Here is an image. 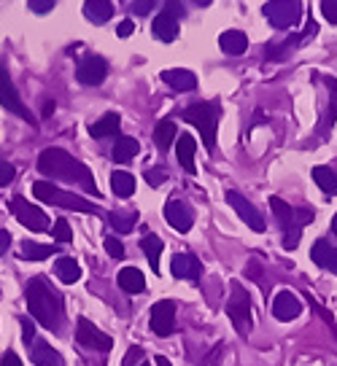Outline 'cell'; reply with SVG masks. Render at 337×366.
I'll return each mask as SVG.
<instances>
[{
  "instance_id": "cell-1",
  "label": "cell",
  "mask_w": 337,
  "mask_h": 366,
  "mask_svg": "<svg viewBox=\"0 0 337 366\" xmlns=\"http://www.w3.org/2000/svg\"><path fill=\"white\" fill-rule=\"evenodd\" d=\"M38 170L49 175V178H60V181H71V183H81L84 191H90L94 197H100L97 186H94V178L87 165H81L78 159H73L68 151L62 149H47L38 156Z\"/></svg>"
},
{
  "instance_id": "cell-2",
  "label": "cell",
  "mask_w": 337,
  "mask_h": 366,
  "mask_svg": "<svg viewBox=\"0 0 337 366\" xmlns=\"http://www.w3.org/2000/svg\"><path fill=\"white\" fill-rule=\"evenodd\" d=\"M27 307H30V315L44 329H57L60 326V315H62V305L60 296L51 291V286L47 283V277H32L27 283Z\"/></svg>"
},
{
  "instance_id": "cell-3",
  "label": "cell",
  "mask_w": 337,
  "mask_h": 366,
  "mask_svg": "<svg viewBox=\"0 0 337 366\" xmlns=\"http://www.w3.org/2000/svg\"><path fill=\"white\" fill-rule=\"evenodd\" d=\"M32 194L41 199V202H49V205H57V208H65V210H78V213H97L92 202H87L84 197H78L73 191H62L57 186H51L49 181H35L32 183Z\"/></svg>"
},
{
  "instance_id": "cell-4",
  "label": "cell",
  "mask_w": 337,
  "mask_h": 366,
  "mask_svg": "<svg viewBox=\"0 0 337 366\" xmlns=\"http://www.w3.org/2000/svg\"><path fill=\"white\" fill-rule=\"evenodd\" d=\"M184 119L189 124H195L202 135V146L208 151L216 149V127H219V108L211 103H195L184 111Z\"/></svg>"
},
{
  "instance_id": "cell-5",
  "label": "cell",
  "mask_w": 337,
  "mask_h": 366,
  "mask_svg": "<svg viewBox=\"0 0 337 366\" xmlns=\"http://www.w3.org/2000/svg\"><path fill=\"white\" fill-rule=\"evenodd\" d=\"M227 315L235 323L238 334L243 336L251 334V326H254V318H251V296H248V291L238 280L232 283V294L230 299H227Z\"/></svg>"
},
{
  "instance_id": "cell-6",
  "label": "cell",
  "mask_w": 337,
  "mask_h": 366,
  "mask_svg": "<svg viewBox=\"0 0 337 366\" xmlns=\"http://www.w3.org/2000/svg\"><path fill=\"white\" fill-rule=\"evenodd\" d=\"M264 16L276 30H291L300 16H302V3L300 0H270L264 6Z\"/></svg>"
},
{
  "instance_id": "cell-7",
  "label": "cell",
  "mask_w": 337,
  "mask_h": 366,
  "mask_svg": "<svg viewBox=\"0 0 337 366\" xmlns=\"http://www.w3.org/2000/svg\"><path fill=\"white\" fill-rule=\"evenodd\" d=\"M0 106L6 108L8 113H16V116L25 119V122H32L30 108L25 106V100L19 97V89L14 87V81H11L6 68H0Z\"/></svg>"
},
{
  "instance_id": "cell-8",
  "label": "cell",
  "mask_w": 337,
  "mask_h": 366,
  "mask_svg": "<svg viewBox=\"0 0 337 366\" xmlns=\"http://www.w3.org/2000/svg\"><path fill=\"white\" fill-rule=\"evenodd\" d=\"M11 213L16 215V221L22 224L25 229H30V232H47L49 229V218L47 213L41 210V208H35V205H30L25 197H14L11 199Z\"/></svg>"
},
{
  "instance_id": "cell-9",
  "label": "cell",
  "mask_w": 337,
  "mask_h": 366,
  "mask_svg": "<svg viewBox=\"0 0 337 366\" xmlns=\"http://www.w3.org/2000/svg\"><path fill=\"white\" fill-rule=\"evenodd\" d=\"M152 332L157 336H170L176 332V302L162 299L152 307Z\"/></svg>"
},
{
  "instance_id": "cell-10",
  "label": "cell",
  "mask_w": 337,
  "mask_h": 366,
  "mask_svg": "<svg viewBox=\"0 0 337 366\" xmlns=\"http://www.w3.org/2000/svg\"><path fill=\"white\" fill-rule=\"evenodd\" d=\"M106 73H108L106 60H103V57H94V54L84 57L76 68V78L84 87H100V84L106 81Z\"/></svg>"
},
{
  "instance_id": "cell-11",
  "label": "cell",
  "mask_w": 337,
  "mask_h": 366,
  "mask_svg": "<svg viewBox=\"0 0 337 366\" xmlns=\"http://www.w3.org/2000/svg\"><path fill=\"white\" fill-rule=\"evenodd\" d=\"M76 339L78 345H84V348H97V351H111L114 348V339L103 334L100 329H94L87 318L76 320Z\"/></svg>"
},
{
  "instance_id": "cell-12",
  "label": "cell",
  "mask_w": 337,
  "mask_h": 366,
  "mask_svg": "<svg viewBox=\"0 0 337 366\" xmlns=\"http://www.w3.org/2000/svg\"><path fill=\"white\" fill-rule=\"evenodd\" d=\"M227 202H230L232 208H235V213L243 218L248 227L254 229V232H264V218L262 213L243 197V194H238V191H227Z\"/></svg>"
},
{
  "instance_id": "cell-13",
  "label": "cell",
  "mask_w": 337,
  "mask_h": 366,
  "mask_svg": "<svg viewBox=\"0 0 337 366\" xmlns=\"http://www.w3.org/2000/svg\"><path fill=\"white\" fill-rule=\"evenodd\" d=\"M165 218H168V224L176 232H189L192 224H195V213H192V208L181 202V199H170L168 205H165Z\"/></svg>"
},
{
  "instance_id": "cell-14",
  "label": "cell",
  "mask_w": 337,
  "mask_h": 366,
  "mask_svg": "<svg viewBox=\"0 0 337 366\" xmlns=\"http://www.w3.org/2000/svg\"><path fill=\"white\" fill-rule=\"evenodd\" d=\"M300 313H302L300 296L291 294V291H281L276 296V302H273V315H276L278 320H294V318H300Z\"/></svg>"
},
{
  "instance_id": "cell-15",
  "label": "cell",
  "mask_w": 337,
  "mask_h": 366,
  "mask_svg": "<svg viewBox=\"0 0 337 366\" xmlns=\"http://www.w3.org/2000/svg\"><path fill=\"white\" fill-rule=\"evenodd\" d=\"M162 81L168 84L170 89H176V92L197 89V76H195L192 70H181V68H170V70H162Z\"/></svg>"
},
{
  "instance_id": "cell-16",
  "label": "cell",
  "mask_w": 337,
  "mask_h": 366,
  "mask_svg": "<svg viewBox=\"0 0 337 366\" xmlns=\"http://www.w3.org/2000/svg\"><path fill=\"white\" fill-rule=\"evenodd\" d=\"M170 272L173 277H186V280H197L200 277V261L192 253H176L170 261Z\"/></svg>"
},
{
  "instance_id": "cell-17",
  "label": "cell",
  "mask_w": 337,
  "mask_h": 366,
  "mask_svg": "<svg viewBox=\"0 0 337 366\" xmlns=\"http://www.w3.org/2000/svg\"><path fill=\"white\" fill-rule=\"evenodd\" d=\"M152 32L157 41H162V44H173L176 41V35H178V19H173L170 14H162L154 16L152 22Z\"/></svg>"
},
{
  "instance_id": "cell-18",
  "label": "cell",
  "mask_w": 337,
  "mask_h": 366,
  "mask_svg": "<svg viewBox=\"0 0 337 366\" xmlns=\"http://www.w3.org/2000/svg\"><path fill=\"white\" fill-rule=\"evenodd\" d=\"M195 151H197V143H195V137L192 135H181L178 137V146H176V156H178V165L189 172V175H195L197 168H195Z\"/></svg>"
},
{
  "instance_id": "cell-19",
  "label": "cell",
  "mask_w": 337,
  "mask_h": 366,
  "mask_svg": "<svg viewBox=\"0 0 337 366\" xmlns=\"http://www.w3.org/2000/svg\"><path fill=\"white\" fill-rule=\"evenodd\" d=\"M114 14V6L111 0H84V16L92 22V25H106Z\"/></svg>"
},
{
  "instance_id": "cell-20",
  "label": "cell",
  "mask_w": 337,
  "mask_h": 366,
  "mask_svg": "<svg viewBox=\"0 0 337 366\" xmlns=\"http://www.w3.org/2000/svg\"><path fill=\"white\" fill-rule=\"evenodd\" d=\"M138 140L135 137H127V135H122V137H116V143H114V151H111V156H114V162L116 165H127L135 153H138Z\"/></svg>"
},
{
  "instance_id": "cell-21",
  "label": "cell",
  "mask_w": 337,
  "mask_h": 366,
  "mask_svg": "<svg viewBox=\"0 0 337 366\" xmlns=\"http://www.w3.org/2000/svg\"><path fill=\"white\" fill-rule=\"evenodd\" d=\"M119 286H122L127 294H143L146 291V277L140 272L138 267H124L119 272Z\"/></svg>"
},
{
  "instance_id": "cell-22",
  "label": "cell",
  "mask_w": 337,
  "mask_h": 366,
  "mask_svg": "<svg viewBox=\"0 0 337 366\" xmlns=\"http://www.w3.org/2000/svg\"><path fill=\"white\" fill-rule=\"evenodd\" d=\"M219 46L227 51V54H243L248 49V35L240 30H227L219 38Z\"/></svg>"
},
{
  "instance_id": "cell-23",
  "label": "cell",
  "mask_w": 337,
  "mask_h": 366,
  "mask_svg": "<svg viewBox=\"0 0 337 366\" xmlns=\"http://www.w3.org/2000/svg\"><path fill=\"white\" fill-rule=\"evenodd\" d=\"M54 272H57L62 283H76L81 277V267H78V261L73 256H60L54 261Z\"/></svg>"
},
{
  "instance_id": "cell-24",
  "label": "cell",
  "mask_w": 337,
  "mask_h": 366,
  "mask_svg": "<svg viewBox=\"0 0 337 366\" xmlns=\"http://www.w3.org/2000/svg\"><path fill=\"white\" fill-rule=\"evenodd\" d=\"M176 135H178V127H176V122H170V119H165V122H159L154 127V143H157L159 151H168L170 143L176 140Z\"/></svg>"
},
{
  "instance_id": "cell-25",
  "label": "cell",
  "mask_w": 337,
  "mask_h": 366,
  "mask_svg": "<svg viewBox=\"0 0 337 366\" xmlns=\"http://www.w3.org/2000/svg\"><path fill=\"white\" fill-rule=\"evenodd\" d=\"M32 364L35 366H62V355L47 342H35L32 348Z\"/></svg>"
},
{
  "instance_id": "cell-26",
  "label": "cell",
  "mask_w": 337,
  "mask_h": 366,
  "mask_svg": "<svg viewBox=\"0 0 337 366\" xmlns=\"http://www.w3.org/2000/svg\"><path fill=\"white\" fill-rule=\"evenodd\" d=\"M119 127H122V119H119V113H106L100 122H94L90 127V135L92 137H108V135H116L119 132Z\"/></svg>"
},
{
  "instance_id": "cell-27",
  "label": "cell",
  "mask_w": 337,
  "mask_h": 366,
  "mask_svg": "<svg viewBox=\"0 0 337 366\" xmlns=\"http://www.w3.org/2000/svg\"><path fill=\"white\" fill-rule=\"evenodd\" d=\"M111 189H114V194L116 197H133V191H135V178L130 175V172H124V170H116L114 175H111Z\"/></svg>"
},
{
  "instance_id": "cell-28",
  "label": "cell",
  "mask_w": 337,
  "mask_h": 366,
  "mask_svg": "<svg viewBox=\"0 0 337 366\" xmlns=\"http://www.w3.org/2000/svg\"><path fill=\"white\" fill-rule=\"evenodd\" d=\"M313 181L321 186L324 194H337V172L332 168H313Z\"/></svg>"
},
{
  "instance_id": "cell-29",
  "label": "cell",
  "mask_w": 337,
  "mask_h": 366,
  "mask_svg": "<svg viewBox=\"0 0 337 366\" xmlns=\"http://www.w3.org/2000/svg\"><path fill=\"white\" fill-rule=\"evenodd\" d=\"M140 248L146 251V256H149V264H152V270L159 274V253H162V240H159L157 234H146V237L140 240Z\"/></svg>"
},
{
  "instance_id": "cell-30",
  "label": "cell",
  "mask_w": 337,
  "mask_h": 366,
  "mask_svg": "<svg viewBox=\"0 0 337 366\" xmlns=\"http://www.w3.org/2000/svg\"><path fill=\"white\" fill-rule=\"evenodd\" d=\"M270 208H273V213L276 218L281 221V227H294V208H289V202H283L281 197H270Z\"/></svg>"
},
{
  "instance_id": "cell-31",
  "label": "cell",
  "mask_w": 337,
  "mask_h": 366,
  "mask_svg": "<svg viewBox=\"0 0 337 366\" xmlns=\"http://www.w3.org/2000/svg\"><path fill=\"white\" fill-rule=\"evenodd\" d=\"M54 253L51 245H38V243H22V259H30V261H44Z\"/></svg>"
},
{
  "instance_id": "cell-32",
  "label": "cell",
  "mask_w": 337,
  "mask_h": 366,
  "mask_svg": "<svg viewBox=\"0 0 337 366\" xmlns=\"http://www.w3.org/2000/svg\"><path fill=\"white\" fill-rule=\"evenodd\" d=\"M108 221H111V227L116 229L119 234H127V232H133V229H135L138 213H111L108 215Z\"/></svg>"
},
{
  "instance_id": "cell-33",
  "label": "cell",
  "mask_w": 337,
  "mask_h": 366,
  "mask_svg": "<svg viewBox=\"0 0 337 366\" xmlns=\"http://www.w3.org/2000/svg\"><path fill=\"white\" fill-rule=\"evenodd\" d=\"M329 256H332V245L326 243V240H316V245L310 248V259L316 261L319 267H326Z\"/></svg>"
},
{
  "instance_id": "cell-34",
  "label": "cell",
  "mask_w": 337,
  "mask_h": 366,
  "mask_svg": "<svg viewBox=\"0 0 337 366\" xmlns=\"http://www.w3.org/2000/svg\"><path fill=\"white\" fill-rule=\"evenodd\" d=\"M294 44H300V38H297V41H291V44L286 41V44H281V46H267V49H264V57H267V60H273V62L286 60Z\"/></svg>"
},
{
  "instance_id": "cell-35",
  "label": "cell",
  "mask_w": 337,
  "mask_h": 366,
  "mask_svg": "<svg viewBox=\"0 0 337 366\" xmlns=\"http://www.w3.org/2000/svg\"><path fill=\"white\" fill-rule=\"evenodd\" d=\"M51 234H54V240H60V243H71V240H73V229H71V224H68L65 218H57V221H54Z\"/></svg>"
},
{
  "instance_id": "cell-36",
  "label": "cell",
  "mask_w": 337,
  "mask_h": 366,
  "mask_svg": "<svg viewBox=\"0 0 337 366\" xmlns=\"http://www.w3.org/2000/svg\"><path fill=\"white\" fill-rule=\"evenodd\" d=\"M326 87L332 92V106H329V116H326V122L335 124L337 122V81L335 78H326Z\"/></svg>"
},
{
  "instance_id": "cell-37",
  "label": "cell",
  "mask_w": 337,
  "mask_h": 366,
  "mask_svg": "<svg viewBox=\"0 0 337 366\" xmlns=\"http://www.w3.org/2000/svg\"><path fill=\"white\" fill-rule=\"evenodd\" d=\"M106 251L111 259H124V245L116 237H106Z\"/></svg>"
},
{
  "instance_id": "cell-38",
  "label": "cell",
  "mask_w": 337,
  "mask_h": 366,
  "mask_svg": "<svg viewBox=\"0 0 337 366\" xmlns=\"http://www.w3.org/2000/svg\"><path fill=\"white\" fill-rule=\"evenodd\" d=\"M313 218H316V213H313L310 208H294V224H297V229L310 224Z\"/></svg>"
},
{
  "instance_id": "cell-39",
  "label": "cell",
  "mask_w": 337,
  "mask_h": 366,
  "mask_svg": "<svg viewBox=\"0 0 337 366\" xmlns=\"http://www.w3.org/2000/svg\"><path fill=\"white\" fill-rule=\"evenodd\" d=\"M154 6H157V0H133V14H138V16L152 14Z\"/></svg>"
},
{
  "instance_id": "cell-40",
  "label": "cell",
  "mask_w": 337,
  "mask_h": 366,
  "mask_svg": "<svg viewBox=\"0 0 337 366\" xmlns=\"http://www.w3.org/2000/svg\"><path fill=\"white\" fill-rule=\"evenodd\" d=\"M14 175H16L14 165H8V162L0 159V186H8V183L14 181Z\"/></svg>"
},
{
  "instance_id": "cell-41",
  "label": "cell",
  "mask_w": 337,
  "mask_h": 366,
  "mask_svg": "<svg viewBox=\"0 0 337 366\" xmlns=\"http://www.w3.org/2000/svg\"><path fill=\"white\" fill-rule=\"evenodd\" d=\"M321 11L326 16V22L337 25V0H321Z\"/></svg>"
},
{
  "instance_id": "cell-42",
  "label": "cell",
  "mask_w": 337,
  "mask_h": 366,
  "mask_svg": "<svg viewBox=\"0 0 337 366\" xmlns=\"http://www.w3.org/2000/svg\"><path fill=\"white\" fill-rule=\"evenodd\" d=\"M54 3H57V0H30V8H32V14H49V11L54 8Z\"/></svg>"
},
{
  "instance_id": "cell-43",
  "label": "cell",
  "mask_w": 337,
  "mask_h": 366,
  "mask_svg": "<svg viewBox=\"0 0 337 366\" xmlns=\"http://www.w3.org/2000/svg\"><path fill=\"white\" fill-rule=\"evenodd\" d=\"M165 14H170L173 19H181L184 16V3L181 0H168L165 3Z\"/></svg>"
},
{
  "instance_id": "cell-44",
  "label": "cell",
  "mask_w": 337,
  "mask_h": 366,
  "mask_svg": "<svg viewBox=\"0 0 337 366\" xmlns=\"http://www.w3.org/2000/svg\"><path fill=\"white\" fill-rule=\"evenodd\" d=\"M146 181L152 183V186H159V183H165L168 181V170H149V172H146Z\"/></svg>"
},
{
  "instance_id": "cell-45",
  "label": "cell",
  "mask_w": 337,
  "mask_h": 366,
  "mask_svg": "<svg viewBox=\"0 0 337 366\" xmlns=\"http://www.w3.org/2000/svg\"><path fill=\"white\" fill-rule=\"evenodd\" d=\"M300 245V229H289L286 234H283V248L286 251H294Z\"/></svg>"
},
{
  "instance_id": "cell-46",
  "label": "cell",
  "mask_w": 337,
  "mask_h": 366,
  "mask_svg": "<svg viewBox=\"0 0 337 366\" xmlns=\"http://www.w3.org/2000/svg\"><path fill=\"white\" fill-rule=\"evenodd\" d=\"M133 32H135V22H133V19H124L122 25L116 27V35H119V38H130Z\"/></svg>"
},
{
  "instance_id": "cell-47",
  "label": "cell",
  "mask_w": 337,
  "mask_h": 366,
  "mask_svg": "<svg viewBox=\"0 0 337 366\" xmlns=\"http://www.w3.org/2000/svg\"><path fill=\"white\" fill-rule=\"evenodd\" d=\"M140 358H143V351L140 348H130V353L124 355L122 366H135V361H140Z\"/></svg>"
},
{
  "instance_id": "cell-48",
  "label": "cell",
  "mask_w": 337,
  "mask_h": 366,
  "mask_svg": "<svg viewBox=\"0 0 337 366\" xmlns=\"http://www.w3.org/2000/svg\"><path fill=\"white\" fill-rule=\"evenodd\" d=\"M316 32H319V25L310 19L305 25V32H302V38H300V44H305V41H310V38H316Z\"/></svg>"
},
{
  "instance_id": "cell-49",
  "label": "cell",
  "mask_w": 337,
  "mask_h": 366,
  "mask_svg": "<svg viewBox=\"0 0 337 366\" xmlns=\"http://www.w3.org/2000/svg\"><path fill=\"white\" fill-rule=\"evenodd\" d=\"M0 366H22V361H19V355H16L14 351H8V353H3Z\"/></svg>"
},
{
  "instance_id": "cell-50",
  "label": "cell",
  "mask_w": 337,
  "mask_h": 366,
  "mask_svg": "<svg viewBox=\"0 0 337 366\" xmlns=\"http://www.w3.org/2000/svg\"><path fill=\"white\" fill-rule=\"evenodd\" d=\"M19 323H22V332H25V339L30 342L32 336H35V326H32L30 318H19Z\"/></svg>"
},
{
  "instance_id": "cell-51",
  "label": "cell",
  "mask_w": 337,
  "mask_h": 366,
  "mask_svg": "<svg viewBox=\"0 0 337 366\" xmlns=\"http://www.w3.org/2000/svg\"><path fill=\"white\" fill-rule=\"evenodd\" d=\"M8 245H11V234L6 229H0V256L8 251Z\"/></svg>"
},
{
  "instance_id": "cell-52",
  "label": "cell",
  "mask_w": 337,
  "mask_h": 366,
  "mask_svg": "<svg viewBox=\"0 0 337 366\" xmlns=\"http://www.w3.org/2000/svg\"><path fill=\"white\" fill-rule=\"evenodd\" d=\"M326 267L337 274V248H332V256H329V261H326Z\"/></svg>"
},
{
  "instance_id": "cell-53",
  "label": "cell",
  "mask_w": 337,
  "mask_h": 366,
  "mask_svg": "<svg viewBox=\"0 0 337 366\" xmlns=\"http://www.w3.org/2000/svg\"><path fill=\"white\" fill-rule=\"evenodd\" d=\"M154 366H173V364H170L165 355H157V358H154Z\"/></svg>"
},
{
  "instance_id": "cell-54",
  "label": "cell",
  "mask_w": 337,
  "mask_h": 366,
  "mask_svg": "<svg viewBox=\"0 0 337 366\" xmlns=\"http://www.w3.org/2000/svg\"><path fill=\"white\" fill-rule=\"evenodd\" d=\"M54 113V100H47V106H44V116H51Z\"/></svg>"
},
{
  "instance_id": "cell-55",
  "label": "cell",
  "mask_w": 337,
  "mask_h": 366,
  "mask_svg": "<svg viewBox=\"0 0 337 366\" xmlns=\"http://www.w3.org/2000/svg\"><path fill=\"white\" fill-rule=\"evenodd\" d=\"M248 274H251V277H259V264H257V261L251 264V270H248Z\"/></svg>"
},
{
  "instance_id": "cell-56",
  "label": "cell",
  "mask_w": 337,
  "mask_h": 366,
  "mask_svg": "<svg viewBox=\"0 0 337 366\" xmlns=\"http://www.w3.org/2000/svg\"><path fill=\"white\" fill-rule=\"evenodd\" d=\"M211 0H195V6H208Z\"/></svg>"
},
{
  "instance_id": "cell-57",
  "label": "cell",
  "mask_w": 337,
  "mask_h": 366,
  "mask_svg": "<svg viewBox=\"0 0 337 366\" xmlns=\"http://www.w3.org/2000/svg\"><path fill=\"white\" fill-rule=\"evenodd\" d=\"M332 232L337 234V213H335V218H332Z\"/></svg>"
},
{
  "instance_id": "cell-58",
  "label": "cell",
  "mask_w": 337,
  "mask_h": 366,
  "mask_svg": "<svg viewBox=\"0 0 337 366\" xmlns=\"http://www.w3.org/2000/svg\"><path fill=\"white\" fill-rule=\"evenodd\" d=\"M140 366H149V364H140Z\"/></svg>"
}]
</instances>
